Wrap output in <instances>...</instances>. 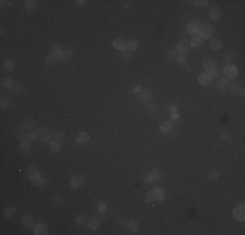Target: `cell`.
I'll use <instances>...</instances> for the list:
<instances>
[{"label": "cell", "instance_id": "f5cc1de1", "mask_svg": "<svg viewBox=\"0 0 245 235\" xmlns=\"http://www.w3.org/2000/svg\"><path fill=\"white\" fill-rule=\"evenodd\" d=\"M147 111L150 112V114H154L157 111V106L154 105V103H149L147 105Z\"/></svg>", "mask_w": 245, "mask_h": 235}, {"label": "cell", "instance_id": "2e32d148", "mask_svg": "<svg viewBox=\"0 0 245 235\" xmlns=\"http://www.w3.org/2000/svg\"><path fill=\"white\" fill-rule=\"evenodd\" d=\"M72 56H73V52L70 50H63L61 52H60V56H59V60L63 61V63H65V61L70 60Z\"/></svg>", "mask_w": 245, "mask_h": 235}, {"label": "cell", "instance_id": "816d5d0a", "mask_svg": "<svg viewBox=\"0 0 245 235\" xmlns=\"http://www.w3.org/2000/svg\"><path fill=\"white\" fill-rule=\"evenodd\" d=\"M177 55H179V52H177V50H176V49H172V50H169V51H168V56L171 58V59L176 58Z\"/></svg>", "mask_w": 245, "mask_h": 235}, {"label": "cell", "instance_id": "5bb4252c", "mask_svg": "<svg viewBox=\"0 0 245 235\" xmlns=\"http://www.w3.org/2000/svg\"><path fill=\"white\" fill-rule=\"evenodd\" d=\"M37 135H38V139L39 140H42V141H50V132L47 131L46 128H39L38 131H37Z\"/></svg>", "mask_w": 245, "mask_h": 235}, {"label": "cell", "instance_id": "be15d7a7", "mask_svg": "<svg viewBox=\"0 0 245 235\" xmlns=\"http://www.w3.org/2000/svg\"><path fill=\"white\" fill-rule=\"evenodd\" d=\"M240 96H244V89H240Z\"/></svg>", "mask_w": 245, "mask_h": 235}, {"label": "cell", "instance_id": "52a82bcc", "mask_svg": "<svg viewBox=\"0 0 245 235\" xmlns=\"http://www.w3.org/2000/svg\"><path fill=\"white\" fill-rule=\"evenodd\" d=\"M189 47H191V46H189V42L187 41V39H181V41L176 45L175 49L177 50V52H179V54H185L189 50Z\"/></svg>", "mask_w": 245, "mask_h": 235}, {"label": "cell", "instance_id": "83f0119b", "mask_svg": "<svg viewBox=\"0 0 245 235\" xmlns=\"http://www.w3.org/2000/svg\"><path fill=\"white\" fill-rule=\"evenodd\" d=\"M4 70L5 72H11V70H13V68H14V61L12 60V59H7L5 61H4Z\"/></svg>", "mask_w": 245, "mask_h": 235}, {"label": "cell", "instance_id": "ba28073f", "mask_svg": "<svg viewBox=\"0 0 245 235\" xmlns=\"http://www.w3.org/2000/svg\"><path fill=\"white\" fill-rule=\"evenodd\" d=\"M159 131L163 133V135H169V133L173 131L172 121H164V123H162L160 127H159Z\"/></svg>", "mask_w": 245, "mask_h": 235}, {"label": "cell", "instance_id": "f546056e", "mask_svg": "<svg viewBox=\"0 0 245 235\" xmlns=\"http://www.w3.org/2000/svg\"><path fill=\"white\" fill-rule=\"evenodd\" d=\"M2 86L5 89H12L14 85H13V81L9 77H4V78H2Z\"/></svg>", "mask_w": 245, "mask_h": 235}, {"label": "cell", "instance_id": "bcb514c9", "mask_svg": "<svg viewBox=\"0 0 245 235\" xmlns=\"http://www.w3.org/2000/svg\"><path fill=\"white\" fill-rule=\"evenodd\" d=\"M38 139V135H37V132H29V133H27V140H29V141H35V140H37Z\"/></svg>", "mask_w": 245, "mask_h": 235}, {"label": "cell", "instance_id": "db71d44e", "mask_svg": "<svg viewBox=\"0 0 245 235\" xmlns=\"http://www.w3.org/2000/svg\"><path fill=\"white\" fill-rule=\"evenodd\" d=\"M0 7H2L3 9H7V8L11 7V2H7V0H2V2H0Z\"/></svg>", "mask_w": 245, "mask_h": 235}, {"label": "cell", "instance_id": "ab89813d", "mask_svg": "<svg viewBox=\"0 0 245 235\" xmlns=\"http://www.w3.org/2000/svg\"><path fill=\"white\" fill-rule=\"evenodd\" d=\"M52 201H54V205L57 208V206H60V205H61L63 199H61V196H60V195H55V196H54V199H52Z\"/></svg>", "mask_w": 245, "mask_h": 235}, {"label": "cell", "instance_id": "cb8c5ba5", "mask_svg": "<svg viewBox=\"0 0 245 235\" xmlns=\"http://www.w3.org/2000/svg\"><path fill=\"white\" fill-rule=\"evenodd\" d=\"M16 137H17L20 141H23L25 139H27V133L25 132V128L23 127L17 128V131H16Z\"/></svg>", "mask_w": 245, "mask_h": 235}, {"label": "cell", "instance_id": "d4e9b609", "mask_svg": "<svg viewBox=\"0 0 245 235\" xmlns=\"http://www.w3.org/2000/svg\"><path fill=\"white\" fill-rule=\"evenodd\" d=\"M235 59V52L234 51H228V52L226 54V56H224V60H223V64L224 65H230L231 61Z\"/></svg>", "mask_w": 245, "mask_h": 235}, {"label": "cell", "instance_id": "f907efd6", "mask_svg": "<svg viewBox=\"0 0 245 235\" xmlns=\"http://www.w3.org/2000/svg\"><path fill=\"white\" fill-rule=\"evenodd\" d=\"M98 210H99V213L102 214V217H104V213H103V212L106 210V204H104V202H101L99 205H98Z\"/></svg>", "mask_w": 245, "mask_h": 235}, {"label": "cell", "instance_id": "6125c7cd", "mask_svg": "<svg viewBox=\"0 0 245 235\" xmlns=\"http://www.w3.org/2000/svg\"><path fill=\"white\" fill-rule=\"evenodd\" d=\"M169 111H172V112H176V107H175V106H169Z\"/></svg>", "mask_w": 245, "mask_h": 235}, {"label": "cell", "instance_id": "44dd1931", "mask_svg": "<svg viewBox=\"0 0 245 235\" xmlns=\"http://www.w3.org/2000/svg\"><path fill=\"white\" fill-rule=\"evenodd\" d=\"M20 149H21V152H22V153H25V154H27V153H30V150H31L30 141H29V140H23V141H21V145H20Z\"/></svg>", "mask_w": 245, "mask_h": 235}, {"label": "cell", "instance_id": "d6986e66", "mask_svg": "<svg viewBox=\"0 0 245 235\" xmlns=\"http://www.w3.org/2000/svg\"><path fill=\"white\" fill-rule=\"evenodd\" d=\"M59 56H60V55L54 54V52H50L48 55H47V58H46V64H48V65H54L55 63H57V61H59Z\"/></svg>", "mask_w": 245, "mask_h": 235}, {"label": "cell", "instance_id": "9a60e30c", "mask_svg": "<svg viewBox=\"0 0 245 235\" xmlns=\"http://www.w3.org/2000/svg\"><path fill=\"white\" fill-rule=\"evenodd\" d=\"M211 81H212V77L210 76V74H207V73H202V74H200V76H198V82H200L201 85H203V86L211 84Z\"/></svg>", "mask_w": 245, "mask_h": 235}, {"label": "cell", "instance_id": "30bf717a", "mask_svg": "<svg viewBox=\"0 0 245 235\" xmlns=\"http://www.w3.org/2000/svg\"><path fill=\"white\" fill-rule=\"evenodd\" d=\"M34 234L35 235H46L48 234V227L45 223H38L37 226L34 227Z\"/></svg>", "mask_w": 245, "mask_h": 235}, {"label": "cell", "instance_id": "60d3db41", "mask_svg": "<svg viewBox=\"0 0 245 235\" xmlns=\"http://www.w3.org/2000/svg\"><path fill=\"white\" fill-rule=\"evenodd\" d=\"M206 73H207V74H210L211 77H218L219 74H220V70H219L218 68H212V69L206 70Z\"/></svg>", "mask_w": 245, "mask_h": 235}, {"label": "cell", "instance_id": "1f68e13d", "mask_svg": "<svg viewBox=\"0 0 245 235\" xmlns=\"http://www.w3.org/2000/svg\"><path fill=\"white\" fill-rule=\"evenodd\" d=\"M22 223L26 227H31V226H33V215H29V214L23 215V217H22Z\"/></svg>", "mask_w": 245, "mask_h": 235}, {"label": "cell", "instance_id": "680465c9", "mask_svg": "<svg viewBox=\"0 0 245 235\" xmlns=\"http://www.w3.org/2000/svg\"><path fill=\"white\" fill-rule=\"evenodd\" d=\"M141 92H142V85L138 84V85L134 86V89H133V93H134V94H138V93H141Z\"/></svg>", "mask_w": 245, "mask_h": 235}, {"label": "cell", "instance_id": "11a10c76", "mask_svg": "<svg viewBox=\"0 0 245 235\" xmlns=\"http://www.w3.org/2000/svg\"><path fill=\"white\" fill-rule=\"evenodd\" d=\"M230 137H231V135L228 132H222L220 133V139H222L223 141H228L230 140Z\"/></svg>", "mask_w": 245, "mask_h": 235}, {"label": "cell", "instance_id": "c3c4849f", "mask_svg": "<svg viewBox=\"0 0 245 235\" xmlns=\"http://www.w3.org/2000/svg\"><path fill=\"white\" fill-rule=\"evenodd\" d=\"M145 201L147 202V204H150V202H153V201H154V196H153L151 192H149V193H146V195H145Z\"/></svg>", "mask_w": 245, "mask_h": 235}, {"label": "cell", "instance_id": "7402d4cb", "mask_svg": "<svg viewBox=\"0 0 245 235\" xmlns=\"http://www.w3.org/2000/svg\"><path fill=\"white\" fill-rule=\"evenodd\" d=\"M86 225H88V227H89V229H91V230H98V229H99V221H98L97 218L88 219Z\"/></svg>", "mask_w": 245, "mask_h": 235}, {"label": "cell", "instance_id": "ee69618b", "mask_svg": "<svg viewBox=\"0 0 245 235\" xmlns=\"http://www.w3.org/2000/svg\"><path fill=\"white\" fill-rule=\"evenodd\" d=\"M227 89L230 90V93H236L239 90V85L237 84H228Z\"/></svg>", "mask_w": 245, "mask_h": 235}, {"label": "cell", "instance_id": "4316f807", "mask_svg": "<svg viewBox=\"0 0 245 235\" xmlns=\"http://www.w3.org/2000/svg\"><path fill=\"white\" fill-rule=\"evenodd\" d=\"M228 86V78L227 77H219L218 78V88L220 90H226Z\"/></svg>", "mask_w": 245, "mask_h": 235}, {"label": "cell", "instance_id": "8d00e7d4", "mask_svg": "<svg viewBox=\"0 0 245 235\" xmlns=\"http://www.w3.org/2000/svg\"><path fill=\"white\" fill-rule=\"evenodd\" d=\"M128 229L132 231V233H137V231H138V223H137V221H129L128 222Z\"/></svg>", "mask_w": 245, "mask_h": 235}, {"label": "cell", "instance_id": "4dcf8cb0", "mask_svg": "<svg viewBox=\"0 0 245 235\" xmlns=\"http://www.w3.org/2000/svg\"><path fill=\"white\" fill-rule=\"evenodd\" d=\"M209 45H210V47L212 50H219L220 47H222V43H220V41L219 39H216V38H211Z\"/></svg>", "mask_w": 245, "mask_h": 235}, {"label": "cell", "instance_id": "d590c367", "mask_svg": "<svg viewBox=\"0 0 245 235\" xmlns=\"http://www.w3.org/2000/svg\"><path fill=\"white\" fill-rule=\"evenodd\" d=\"M207 178H209V180H211V182H216V180L219 179V174L215 170H211L207 174Z\"/></svg>", "mask_w": 245, "mask_h": 235}, {"label": "cell", "instance_id": "91938a15", "mask_svg": "<svg viewBox=\"0 0 245 235\" xmlns=\"http://www.w3.org/2000/svg\"><path fill=\"white\" fill-rule=\"evenodd\" d=\"M119 226H120V227L126 226V221H125V219H120V221H119Z\"/></svg>", "mask_w": 245, "mask_h": 235}, {"label": "cell", "instance_id": "5b68a950", "mask_svg": "<svg viewBox=\"0 0 245 235\" xmlns=\"http://www.w3.org/2000/svg\"><path fill=\"white\" fill-rule=\"evenodd\" d=\"M84 182H85V176L81 175V174H77L70 179V187L72 188H78V187H81L82 184H84Z\"/></svg>", "mask_w": 245, "mask_h": 235}, {"label": "cell", "instance_id": "681fc988", "mask_svg": "<svg viewBox=\"0 0 245 235\" xmlns=\"http://www.w3.org/2000/svg\"><path fill=\"white\" fill-rule=\"evenodd\" d=\"M194 4H196L197 7H206L207 4H209V2H207V0H196Z\"/></svg>", "mask_w": 245, "mask_h": 235}, {"label": "cell", "instance_id": "4fadbf2b", "mask_svg": "<svg viewBox=\"0 0 245 235\" xmlns=\"http://www.w3.org/2000/svg\"><path fill=\"white\" fill-rule=\"evenodd\" d=\"M209 16H210V18H211L214 22H218L219 18H220V11H219V8L211 7L210 11H209Z\"/></svg>", "mask_w": 245, "mask_h": 235}, {"label": "cell", "instance_id": "b9f144b4", "mask_svg": "<svg viewBox=\"0 0 245 235\" xmlns=\"http://www.w3.org/2000/svg\"><path fill=\"white\" fill-rule=\"evenodd\" d=\"M61 51H63L61 47H60V45H57V43H55V45H52V47H51V52H54V54L60 55Z\"/></svg>", "mask_w": 245, "mask_h": 235}, {"label": "cell", "instance_id": "484cf974", "mask_svg": "<svg viewBox=\"0 0 245 235\" xmlns=\"http://www.w3.org/2000/svg\"><path fill=\"white\" fill-rule=\"evenodd\" d=\"M50 150L51 153H59L60 152V143L57 140H54L50 143Z\"/></svg>", "mask_w": 245, "mask_h": 235}, {"label": "cell", "instance_id": "3957f363", "mask_svg": "<svg viewBox=\"0 0 245 235\" xmlns=\"http://www.w3.org/2000/svg\"><path fill=\"white\" fill-rule=\"evenodd\" d=\"M223 72H224V74L227 76V78H231V80H234V78L237 77L239 70H237V68H236L235 65L230 64V65H226V67H224Z\"/></svg>", "mask_w": 245, "mask_h": 235}, {"label": "cell", "instance_id": "6da1fadb", "mask_svg": "<svg viewBox=\"0 0 245 235\" xmlns=\"http://www.w3.org/2000/svg\"><path fill=\"white\" fill-rule=\"evenodd\" d=\"M160 176H162V171L159 168H154V170L149 171L147 174H145L142 176V180H144L145 183H154V182H157Z\"/></svg>", "mask_w": 245, "mask_h": 235}, {"label": "cell", "instance_id": "f35d334b", "mask_svg": "<svg viewBox=\"0 0 245 235\" xmlns=\"http://www.w3.org/2000/svg\"><path fill=\"white\" fill-rule=\"evenodd\" d=\"M176 61L179 63V64H185V63H187V55L185 54H179L176 56Z\"/></svg>", "mask_w": 245, "mask_h": 235}, {"label": "cell", "instance_id": "8992f818", "mask_svg": "<svg viewBox=\"0 0 245 235\" xmlns=\"http://www.w3.org/2000/svg\"><path fill=\"white\" fill-rule=\"evenodd\" d=\"M234 217L235 219H237V221H244L245 218V206L243 205H237L234 209Z\"/></svg>", "mask_w": 245, "mask_h": 235}, {"label": "cell", "instance_id": "7bdbcfd3", "mask_svg": "<svg viewBox=\"0 0 245 235\" xmlns=\"http://www.w3.org/2000/svg\"><path fill=\"white\" fill-rule=\"evenodd\" d=\"M51 137H54L55 140H60L64 137V132H61V131H55L52 135H51Z\"/></svg>", "mask_w": 245, "mask_h": 235}, {"label": "cell", "instance_id": "74e56055", "mask_svg": "<svg viewBox=\"0 0 245 235\" xmlns=\"http://www.w3.org/2000/svg\"><path fill=\"white\" fill-rule=\"evenodd\" d=\"M33 183H34V186H37V187H43V186H45V184L47 183V180L43 178V176H39V178L35 179Z\"/></svg>", "mask_w": 245, "mask_h": 235}, {"label": "cell", "instance_id": "7a4b0ae2", "mask_svg": "<svg viewBox=\"0 0 245 235\" xmlns=\"http://www.w3.org/2000/svg\"><path fill=\"white\" fill-rule=\"evenodd\" d=\"M214 34V27H212L211 25H202L200 26L198 29V35L201 38H210L211 35Z\"/></svg>", "mask_w": 245, "mask_h": 235}, {"label": "cell", "instance_id": "8fae6325", "mask_svg": "<svg viewBox=\"0 0 245 235\" xmlns=\"http://www.w3.org/2000/svg\"><path fill=\"white\" fill-rule=\"evenodd\" d=\"M112 45H113V47H115L116 50H119V51H124V50H126V41H124L123 38H116L115 41L112 42Z\"/></svg>", "mask_w": 245, "mask_h": 235}, {"label": "cell", "instance_id": "f6af8a7d", "mask_svg": "<svg viewBox=\"0 0 245 235\" xmlns=\"http://www.w3.org/2000/svg\"><path fill=\"white\" fill-rule=\"evenodd\" d=\"M23 128H25V129H30V128H33V120H31L30 118L23 121Z\"/></svg>", "mask_w": 245, "mask_h": 235}, {"label": "cell", "instance_id": "9c48e42d", "mask_svg": "<svg viewBox=\"0 0 245 235\" xmlns=\"http://www.w3.org/2000/svg\"><path fill=\"white\" fill-rule=\"evenodd\" d=\"M27 175H29V179L31 180V182H34L35 179H38L39 176H41L39 171L37 170V167L33 166V164H30V166L27 167Z\"/></svg>", "mask_w": 245, "mask_h": 235}, {"label": "cell", "instance_id": "6f0895ef", "mask_svg": "<svg viewBox=\"0 0 245 235\" xmlns=\"http://www.w3.org/2000/svg\"><path fill=\"white\" fill-rule=\"evenodd\" d=\"M121 56L124 58V59H130V58H132V52H130V51H128V50H124V51H123V55H121Z\"/></svg>", "mask_w": 245, "mask_h": 235}, {"label": "cell", "instance_id": "603a6c76", "mask_svg": "<svg viewBox=\"0 0 245 235\" xmlns=\"http://www.w3.org/2000/svg\"><path fill=\"white\" fill-rule=\"evenodd\" d=\"M198 29H200V26H198V24L197 22H189L188 25H187V30L189 31V33H192V34H198Z\"/></svg>", "mask_w": 245, "mask_h": 235}, {"label": "cell", "instance_id": "e0dca14e", "mask_svg": "<svg viewBox=\"0 0 245 235\" xmlns=\"http://www.w3.org/2000/svg\"><path fill=\"white\" fill-rule=\"evenodd\" d=\"M189 46H191V47H193V49H198V47H201V46H202V38H201L198 34L193 35L192 41L189 42Z\"/></svg>", "mask_w": 245, "mask_h": 235}, {"label": "cell", "instance_id": "836d02e7", "mask_svg": "<svg viewBox=\"0 0 245 235\" xmlns=\"http://www.w3.org/2000/svg\"><path fill=\"white\" fill-rule=\"evenodd\" d=\"M25 8L27 11H34L35 8H37V3H35L34 0H26L25 2Z\"/></svg>", "mask_w": 245, "mask_h": 235}, {"label": "cell", "instance_id": "e575fe53", "mask_svg": "<svg viewBox=\"0 0 245 235\" xmlns=\"http://www.w3.org/2000/svg\"><path fill=\"white\" fill-rule=\"evenodd\" d=\"M9 105H11L9 98H8V97H3L2 101H0V108H2V110H5Z\"/></svg>", "mask_w": 245, "mask_h": 235}, {"label": "cell", "instance_id": "94428289", "mask_svg": "<svg viewBox=\"0 0 245 235\" xmlns=\"http://www.w3.org/2000/svg\"><path fill=\"white\" fill-rule=\"evenodd\" d=\"M76 4H77V5H85L86 2H85V0H77Z\"/></svg>", "mask_w": 245, "mask_h": 235}, {"label": "cell", "instance_id": "7c38bea8", "mask_svg": "<svg viewBox=\"0 0 245 235\" xmlns=\"http://www.w3.org/2000/svg\"><path fill=\"white\" fill-rule=\"evenodd\" d=\"M89 140H90L89 133L88 132H81L80 135L77 136V139H76V144L77 145H84V144H88Z\"/></svg>", "mask_w": 245, "mask_h": 235}, {"label": "cell", "instance_id": "7dc6e473", "mask_svg": "<svg viewBox=\"0 0 245 235\" xmlns=\"http://www.w3.org/2000/svg\"><path fill=\"white\" fill-rule=\"evenodd\" d=\"M76 223H77V225H84V223H86L84 215H82V214H78L77 217H76Z\"/></svg>", "mask_w": 245, "mask_h": 235}, {"label": "cell", "instance_id": "9f6ffc18", "mask_svg": "<svg viewBox=\"0 0 245 235\" xmlns=\"http://www.w3.org/2000/svg\"><path fill=\"white\" fill-rule=\"evenodd\" d=\"M13 90H14L16 93H22V92H23V86L20 85V84H16V85L13 86Z\"/></svg>", "mask_w": 245, "mask_h": 235}, {"label": "cell", "instance_id": "f1b7e54d", "mask_svg": "<svg viewBox=\"0 0 245 235\" xmlns=\"http://www.w3.org/2000/svg\"><path fill=\"white\" fill-rule=\"evenodd\" d=\"M151 99V92L149 89H145L141 92V101L142 102H149Z\"/></svg>", "mask_w": 245, "mask_h": 235}, {"label": "cell", "instance_id": "ac0fdd59", "mask_svg": "<svg viewBox=\"0 0 245 235\" xmlns=\"http://www.w3.org/2000/svg\"><path fill=\"white\" fill-rule=\"evenodd\" d=\"M202 65H203L205 69L209 70V69L216 68V61L214 60V59H211V58H207V59H205V60L202 61Z\"/></svg>", "mask_w": 245, "mask_h": 235}, {"label": "cell", "instance_id": "ffe728a7", "mask_svg": "<svg viewBox=\"0 0 245 235\" xmlns=\"http://www.w3.org/2000/svg\"><path fill=\"white\" fill-rule=\"evenodd\" d=\"M138 46H140V43H138L137 39H130V41L126 42V50L130 51V52L134 51V50H137Z\"/></svg>", "mask_w": 245, "mask_h": 235}, {"label": "cell", "instance_id": "d6a6232c", "mask_svg": "<svg viewBox=\"0 0 245 235\" xmlns=\"http://www.w3.org/2000/svg\"><path fill=\"white\" fill-rule=\"evenodd\" d=\"M14 213H16V208L14 206H7L5 209H4V217L5 218H11Z\"/></svg>", "mask_w": 245, "mask_h": 235}, {"label": "cell", "instance_id": "277c9868", "mask_svg": "<svg viewBox=\"0 0 245 235\" xmlns=\"http://www.w3.org/2000/svg\"><path fill=\"white\" fill-rule=\"evenodd\" d=\"M151 193H153L155 201H163V200L166 199V192L162 187H154L151 190Z\"/></svg>", "mask_w": 245, "mask_h": 235}]
</instances>
